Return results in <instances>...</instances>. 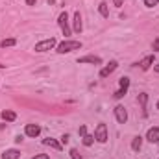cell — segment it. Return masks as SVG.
<instances>
[{"instance_id":"1","label":"cell","mask_w":159,"mask_h":159,"mask_svg":"<svg viewBox=\"0 0 159 159\" xmlns=\"http://www.w3.org/2000/svg\"><path fill=\"white\" fill-rule=\"evenodd\" d=\"M81 48V43L80 41H70V39H67V41H63V43H59L57 44V54H69V52H72V50H80Z\"/></svg>"},{"instance_id":"2","label":"cell","mask_w":159,"mask_h":159,"mask_svg":"<svg viewBox=\"0 0 159 159\" xmlns=\"http://www.w3.org/2000/svg\"><path fill=\"white\" fill-rule=\"evenodd\" d=\"M57 22H59V28H61L63 35H65V37H69V35H70V26H69V15H67V11H63V13L59 15Z\"/></svg>"},{"instance_id":"3","label":"cell","mask_w":159,"mask_h":159,"mask_svg":"<svg viewBox=\"0 0 159 159\" xmlns=\"http://www.w3.org/2000/svg\"><path fill=\"white\" fill-rule=\"evenodd\" d=\"M94 141L98 143H107V126L106 124H98L94 129Z\"/></svg>"},{"instance_id":"4","label":"cell","mask_w":159,"mask_h":159,"mask_svg":"<svg viewBox=\"0 0 159 159\" xmlns=\"http://www.w3.org/2000/svg\"><path fill=\"white\" fill-rule=\"evenodd\" d=\"M56 46V39L54 37H50V39H44V41H41V43H37L35 44V52H46V50H52Z\"/></svg>"},{"instance_id":"5","label":"cell","mask_w":159,"mask_h":159,"mask_svg":"<svg viewBox=\"0 0 159 159\" xmlns=\"http://www.w3.org/2000/svg\"><path fill=\"white\" fill-rule=\"evenodd\" d=\"M119 83H120V87H119V91L115 93V98H117V100H120V98H122V96H124V94L128 93V87H129V78L122 76Z\"/></svg>"},{"instance_id":"6","label":"cell","mask_w":159,"mask_h":159,"mask_svg":"<svg viewBox=\"0 0 159 159\" xmlns=\"http://www.w3.org/2000/svg\"><path fill=\"white\" fill-rule=\"evenodd\" d=\"M115 117L119 120L120 124H126V120H128V111L124 109V106H117L115 107Z\"/></svg>"},{"instance_id":"7","label":"cell","mask_w":159,"mask_h":159,"mask_svg":"<svg viewBox=\"0 0 159 159\" xmlns=\"http://www.w3.org/2000/svg\"><path fill=\"white\" fill-rule=\"evenodd\" d=\"M24 133H26L28 137H37L41 133V126H37V124H26Z\"/></svg>"},{"instance_id":"8","label":"cell","mask_w":159,"mask_h":159,"mask_svg":"<svg viewBox=\"0 0 159 159\" xmlns=\"http://www.w3.org/2000/svg\"><path fill=\"white\" fill-rule=\"evenodd\" d=\"M117 67H119V63H117V61H109V65H106V67L100 70V78H107V76H109Z\"/></svg>"},{"instance_id":"9","label":"cell","mask_w":159,"mask_h":159,"mask_svg":"<svg viewBox=\"0 0 159 159\" xmlns=\"http://www.w3.org/2000/svg\"><path fill=\"white\" fill-rule=\"evenodd\" d=\"M43 144H44V146H50V148H54V150H57V152L63 150V144L57 143L56 139H50V137H48V139H43Z\"/></svg>"},{"instance_id":"10","label":"cell","mask_w":159,"mask_h":159,"mask_svg":"<svg viewBox=\"0 0 159 159\" xmlns=\"http://www.w3.org/2000/svg\"><path fill=\"white\" fill-rule=\"evenodd\" d=\"M146 139L150 141V143H159V128L156 126V128H150L148 129V133H146Z\"/></svg>"},{"instance_id":"11","label":"cell","mask_w":159,"mask_h":159,"mask_svg":"<svg viewBox=\"0 0 159 159\" xmlns=\"http://www.w3.org/2000/svg\"><path fill=\"white\" fill-rule=\"evenodd\" d=\"M78 63H93V65H100L102 59L98 56H85V57H80Z\"/></svg>"},{"instance_id":"12","label":"cell","mask_w":159,"mask_h":159,"mask_svg":"<svg viewBox=\"0 0 159 159\" xmlns=\"http://www.w3.org/2000/svg\"><path fill=\"white\" fill-rule=\"evenodd\" d=\"M152 65H154V56H146L143 61H139V67H141V70H148Z\"/></svg>"},{"instance_id":"13","label":"cell","mask_w":159,"mask_h":159,"mask_svg":"<svg viewBox=\"0 0 159 159\" xmlns=\"http://www.w3.org/2000/svg\"><path fill=\"white\" fill-rule=\"evenodd\" d=\"M72 22H74L72 30H74L76 34H80V32L83 30V24H81V15H80V11H76V13H74V20H72Z\"/></svg>"},{"instance_id":"14","label":"cell","mask_w":159,"mask_h":159,"mask_svg":"<svg viewBox=\"0 0 159 159\" xmlns=\"http://www.w3.org/2000/svg\"><path fill=\"white\" fill-rule=\"evenodd\" d=\"M19 157H20V152H19V150H15V148L6 150V152L2 154V159H19Z\"/></svg>"},{"instance_id":"15","label":"cell","mask_w":159,"mask_h":159,"mask_svg":"<svg viewBox=\"0 0 159 159\" xmlns=\"http://www.w3.org/2000/svg\"><path fill=\"white\" fill-rule=\"evenodd\" d=\"M146 102H148V94L146 93H141L139 94V104H141V107H143V115L146 117L148 113H146Z\"/></svg>"},{"instance_id":"16","label":"cell","mask_w":159,"mask_h":159,"mask_svg":"<svg viewBox=\"0 0 159 159\" xmlns=\"http://www.w3.org/2000/svg\"><path fill=\"white\" fill-rule=\"evenodd\" d=\"M141 146H143V137H141V135L133 137V141H131V148H133L135 152H139V150H141Z\"/></svg>"},{"instance_id":"17","label":"cell","mask_w":159,"mask_h":159,"mask_svg":"<svg viewBox=\"0 0 159 159\" xmlns=\"http://www.w3.org/2000/svg\"><path fill=\"white\" fill-rule=\"evenodd\" d=\"M98 11H100V15H102V17H106V19L109 17V9H107V4H106V2H100Z\"/></svg>"},{"instance_id":"18","label":"cell","mask_w":159,"mask_h":159,"mask_svg":"<svg viewBox=\"0 0 159 159\" xmlns=\"http://www.w3.org/2000/svg\"><path fill=\"white\" fill-rule=\"evenodd\" d=\"M2 119L6 120V122H13V120L17 119V115L13 111H2Z\"/></svg>"},{"instance_id":"19","label":"cell","mask_w":159,"mask_h":159,"mask_svg":"<svg viewBox=\"0 0 159 159\" xmlns=\"http://www.w3.org/2000/svg\"><path fill=\"white\" fill-rule=\"evenodd\" d=\"M81 143H83L85 146H91V144L94 143V135H83V137H81Z\"/></svg>"},{"instance_id":"20","label":"cell","mask_w":159,"mask_h":159,"mask_svg":"<svg viewBox=\"0 0 159 159\" xmlns=\"http://www.w3.org/2000/svg\"><path fill=\"white\" fill-rule=\"evenodd\" d=\"M0 44H2V48H6V46H15V44H17V39H4Z\"/></svg>"},{"instance_id":"21","label":"cell","mask_w":159,"mask_h":159,"mask_svg":"<svg viewBox=\"0 0 159 159\" xmlns=\"http://www.w3.org/2000/svg\"><path fill=\"white\" fill-rule=\"evenodd\" d=\"M70 157H72V159H83L81 156H80V152L76 150V148H72V150H70Z\"/></svg>"},{"instance_id":"22","label":"cell","mask_w":159,"mask_h":159,"mask_svg":"<svg viewBox=\"0 0 159 159\" xmlns=\"http://www.w3.org/2000/svg\"><path fill=\"white\" fill-rule=\"evenodd\" d=\"M159 0H144V6L146 7H154V6H157Z\"/></svg>"},{"instance_id":"23","label":"cell","mask_w":159,"mask_h":159,"mask_svg":"<svg viewBox=\"0 0 159 159\" xmlns=\"http://www.w3.org/2000/svg\"><path fill=\"white\" fill-rule=\"evenodd\" d=\"M80 135H81V137L87 135V128H85V126H80Z\"/></svg>"},{"instance_id":"24","label":"cell","mask_w":159,"mask_h":159,"mask_svg":"<svg viewBox=\"0 0 159 159\" xmlns=\"http://www.w3.org/2000/svg\"><path fill=\"white\" fill-rule=\"evenodd\" d=\"M32 159H50V157H48L46 154H37L35 157H32Z\"/></svg>"},{"instance_id":"25","label":"cell","mask_w":159,"mask_h":159,"mask_svg":"<svg viewBox=\"0 0 159 159\" xmlns=\"http://www.w3.org/2000/svg\"><path fill=\"white\" fill-rule=\"evenodd\" d=\"M154 50H156V52H159V37L154 41Z\"/></svg>"},{"instance_id":"26","label":"cell","mask_w":159,"mask_h":159,"mask_svg":"<svg viewBox=\"0 0 159 159\" xmlns=\"http://www.w3.org/2000/svg\"><path fill=\"white\" fill-rule=\"evenodd\" d=\"M67 143H69V135H63L61 137V144H67Z\"/></svg>"},{"instance_id":"27","label":"cell","mask_w":159,"mask_h":159,"mask_svg":"<svg viewBox=\"0 0 159 159\" xmlns=\"http://www.w3.org/2000/svg\"><path fill=\"white\" fill-rule=\"evenodd\" d=\"M113 4H115L117 7H120V6H122V0H113Z\"/></svg>"},{"instance_id":"28","label":"cell","mask_w":159,"mask_h":159,"mask_svg":"<svg viewBox=\"0 0 159 159\" xmlns=\"http://www.w3.org/2000/svg\"><path fill=\"white\" fill-rule=\"evenodd\" d=\"M26 4H28V6H34V4H35V0H26Z\"/></svg>"},{"instance_id":"29","label":"cell","mask_w":159,"mask_h":159,"mask_svg":"<svg viewBox=\"0 0 159 159\" xmlns=\"http://www.w3.org/2000/svg\"><path fill=\"white\" fill-rule=\"evenodd\" d=\"M154 70H156V72H159V63H157V65H154Z\"/></svg>"},{"instance_id":"30","label":"cell","mask_w":159,"mask_h":159,"mask_svg":"<svg viewBox=\"0 0 159 159\" xmlns=\"http://www.w3.org/2000/svg\"><path fill=\"white\" fill-rule=\"evenodd\" d=\"M4 67H6V65H2V63H0V69H4Z\"/></svg>"},{"instance_id":"31","label":"cell","mask_w":159,"mask_h":159,"mask_svg":"<svg viewBox=\"0 0 159 159\" xmlns=\"http://www.w3.org/2000/svg\"><path fill=\"white\" fill-rule=\"evenodd\" d=\"M157 109H159V100H157Z\"/></svg>"}]
</instances>
